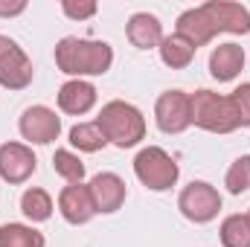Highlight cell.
I'll return each mask as SVG.
<instances>
[{
	"label": "cell",
	"mask_w": 250,
	"mask_h": 247,
	"mask_svg": "<svg viewBox=\"0 0 250 247\" xmlns=\"http://www.w3.org/2000/svg\"><path fill=\"white\" fill-rule=\"evenodd\" d=\"M114 64V47L108 41H90V38H76L67 35L56 44V67L73 76H105Z\"/></svg>",
	"instance_id": "6da1fadb"
},
{
	"label": "cell",
	"mask_w": 250,
	"mask_h": 247,
	"mask_svg": "<svg viewBox=\"0 0 250 247\" xmlns=\"http://www.w3.org/2000/svg\"><path fill=\"white\" fill-rule=\"evenodd\" d=\"M96 123L105 131L108 143H114L117 148H134L140 140H146V117H143V111L134 108L131 102H123V99H114V102L102 105Z\"/></svg>",
	"instance_id": "7a4b0ae2"
},
{
	"label": "cell",
	"mask_w": 250,
	"mask_h": 247,
	"mask_svg": "<svg viewBox=\"0 0 250 247\" xmlns=\"http://www.w3.org/2000/svg\"><path fill=\"white\" fill-rule=\"evenodd\" d=\"M189 117H192V125H198L209 134H230V131L242 128L236 108H233V99L212 93V90H195L189 96Z\"/></svg>",
	"instance_id": "3957f363"
},
{
	"label": "cell",
	"mask_w": 250,
	"mask_h": 247,
	"mask_svg": "<svg viewBox=\"0 0 250 247\" xmlns=\"http://www.w3.org/2000/svg\"><path fill=\"white\" fill-rule=\"evenodd\" d=\"M134 175H137V181L146 186V189H151V192H166V189H172V186L178 184L181 166L175 163V157H172L166 148H160V145H146V148H140L137 157H134Z\"/></svg>",
	"instance_id": "277c9868"
},
{
	"label": "cell",
	"mask_w": 250,
	"mask_h": 247,
	"mask_svg": "<svg viewBox=\"0 0 250 247\" xmlns=\"http://www.w3.org/2000/svg\"><path fill=\"white\" fill-rule=\"evenodd\" d=\"M178 209L192 224H209L221 212V195L207 181H192L189 186H184L178 198Z\"/></svg>",
	"instance_id": "5b68a950"
},
{
	"label": "cell",
	"mask_w": 250,
	"mask_h": 247,
	"mask_svg": "<svg viewBox=\"0 0 250 247\" xmlns=\"http://www.w3.org/2000/svg\"><path fill=\"white\" fill-rule=\"evenodd\" d=\"M18 131L32 145H50L62 134V117L53 108H47V105H32V108H26L21 114Z\"/></svg>",
	"instance_id": "8992f818"
},
{
	"label": "cell",
	"mask_w": 250,
	"mask_h": 247,
	"mask_svg": "<svg viewBox=\"0 0 250 247\" xmlns=\"http://www.w3.org/2000/svg\"><path fill=\"white\" fill-rule=\"evenodd\" d=\"M32 76H35V70H32L29 56L12 38L3 35V44H0V84L6 90H23V87L32 84Z\"/></svg>",
	"instance_id": "52a82bcc"
},
{
	"label": "cell",
	"mask_w": 250,
	"mask_h": 247,
	"mask_svg": "<svg viewBox=\"0 0 250 247\" xmlns=\"http://www.w3.org/2000/svg\"><path fill=\"white\" fill-rule=\"evenodd\" d=\"M154 123L163 134H184L192 117H189V93L184 90H166L154 102Z\"/></svg>",
	"instance_id": "ba28073f"
},
{
	"label": "cell",
	"mask_w": 250,
	"mask_h": 247,
	"mask_svg": "<svg viewBox=\"0 0 250 247\" xmlns=\"http://www.w3.org/2000/svg\"><path fill=\"white\" fill-rule=\"evenodd\" d=\"M35 154L23 143H3L0 145V178L6 184H26L35 175Z\"/></svg>",
	"instance_id": "9c48e42d"
},
{
	"label": "cell",
	"mask_w": 250,
	"mask_h": 247,
	"mask_svg": "<svg viewBox=\"0 0 250 247\" xmlns=\"http://www.w3.org/2000/svg\"><path fill=\"white\" fill-rule=\"evenodd\" d=\"M204 12L209 15L212 26L218 32H233V35H248L250 32V12L242 3L209 0V3H204Z\"/></svg>",
	"instance_id": "30bf717a"
},
{
	"label": "cell",
	"mask_w": 250,
	"mask_h": 247,
	"mask_svg": "<svg viewBox=\"0 0 250 247\" xmlns=\"http://www.w3.org/2000/svg\"><path fill=\"white\" fill-rule=\"evenodd\" d=\"M87 189H90V198H93L96 212H102V215L117 212L125 204V195H128L125 181L120 175H114V172H99V175L87 184Z\"/></svg>",
	"instance_id": "8fae6325"
},
{
	"label": "cell",
	"mask_w": 250,
	"mask_h": 247,
	"mask_svg": "<svg viewBox=\"0 0 250 247\" xmlns=\"http://www.w3.org/2000/svg\"><path fill=\"white\" fill-rule=\"evenodd\" d=\"M59 212L64 215L67 224H87L93 215H96V206H93V198H90V189L87 184H67L59 195Z\"/></svg>",
	"instance_id": "7c38bea8"
},
{
	"label": "cell",
	"mask_w": 250,
	"mask_h": 247,
	"mask_svg": "<svg viewBox=\"0 0 250 247\" xmlns=\"http://www.w3.org/2000/svg\"><path fill=\"white\" fill-rule=\"evenodd\" d=\"M96 105V87L84 79H70L59 87V108L70 117H84Z\"/></svg>",
	"instance_id": "4fadbf2b"
},
{
	"label": "cell",
	"mask_w": 250,
	"mask_h": 247,
	"mask_svg": "<svg viewBox=\"0 0 250 247\" xmlns=\"http://www.w3.org/2000/svg\"><path fill=\"white\" fill-rule=\"evenodd\" d=\"M175 32H178V35H184L195 50H198V47H204V44H209V41L218 35V29L212 26V21H209V15L204 12V6L187 9V12L178 18Z\"/></svg>",
	"instance_id": "5bb4252c"
},
{
	"label": "cell",
	"mask_w": 250,
	"mask_h": 247,
	"mask_svg": "<svg viewBox=\"0 0 250 247\" xmlns=\"http://www.w3.org/2000/svg\"><path fill=\"white\" fill-rule=\"evenodd\" d=\"M125 35L137 50H151V47H160V41H163V23L148 12H137L128 18Z\"/></svg>",
	"instance_id": "9a60e30c"
},
{
	"label": "cell",
	"mask_w": 250,
	"mask_h": 247,
	"mask_svg": "<svg viewBox=\"0 0 250 247\" xmlns=\"http://www.w3.org/2000/svg\"><path fill=\"white\" fill-rule=\"evenodd\" d=\"M245 67V50L239 44H218L209 56V73L218 82H233Z\"/></svg>",
	"instance_id": "2e32d148"
},
{
	"label": "cell",
	"mask_w": 250,
	"mask_h": 247,
	"mask_svg": "<svg viewBox=\"0 0 250 247\" xmlns=\"http://www.w3.org/2000/svg\"><path fill=\"white\" fill-rule=\"evenodd\" d=\"M160 62L166 64V67H172V70H184L192 64L195 59V47L189 44L184 35H178V32H172V35H163V41H160Z\"/></svg>",
	"instance_id": "e0dca14e"
},
{
	"label": "cell",
	"mask_w": 250,
	"mask_h": 247,
	"mask_svg": "<svg viewBox=\"0 0 250 247\" xmlns=\"http://www.w3.org/2000/svg\"><path fill=\"white\" fill-rule=\"evenodd\" d=\"M21 212L32 221V224H41V221H50L53 215V198L47 189H38V186H29L23 195H21Z\"/></svg>",
	"instance_id": "ac0fdd59"
},
{
	"label": "cell",
	"mask_w": 250,
	"mask_h": 247,
	"mask_svg": "<svg viewBox=\"0 0 250 247\" xmlns=\"http://www.w3.org/2000/svg\"><path fill=\"white\" fill-rule=\"evenodd\" d=\"M70 145L79 148V151L93 154V151H102L108 145V137H105V131L99 128L96 120L93 123H79L70 128Z\"/></svg>",
	"instance_id": "d6986e66"
},
{
	"label": "cell",
	"mask_w": 250,
	"mask_h": 247,
	"mask_svg": "<svg viewBox=\"0 0 250 247\" xmlns=\"http://www.w3.org/2000/svg\"><path fill=\"white\" fill-rule=\"evenodd\" d=\"M44 233L29 224H3L0 227V247H44Z\"/></svg>",
	"instance_id": "ffe728a7"
},
{
	"label": "cell",
	"mask_w": 250,
	"mask_h": 247,
	"mask_svg": "<svg viewBox=\"0 0 250 247\" xmlns=\"http://www.w3.org/2000/svg\"><path fill=\"white\" fill-rule=\"evenodd\" d=\"M221 245L224 247H250V221L248 215L233 212L221 221Z\"/></svg>",
	"instance_id": "44dd1931"
},
{
	"label": "cell",
	"mask_w": 250,
	"mask_h": 247,
	"mask_svg": "<svg viewBox=\"0 0 250 247\" xmlns=\"http://www.w3.org/2000/svg\"><path fill=\"white\" fill-rule=\"evenodd\" d=\"M53 169H56V175H62L67 184H82L84 181V163H82V157L73 154V151H67V148H59L53 154Z\"/></svg>",
	"instance_id": "7402d4cb"
},
{
	"label": "cell",
	"mask_w": 250,
	"mask_h": 247,
	"mask_svg": "<svg viewBox=\"0 0 250 247\" xmlns=\"http://www.w3.org/2000/svg\"><path fill=\"white\" fill-rule=\"evenodd\" d=\"M224 186L230 195H242L250 189V154L233 160V166L227 169V178H224Z\"/></svg>",
	"instance_id": "603a6c76"
},
{
	"label": "cell",
	"mask_w": 250,
	"mask_h": 247,
	"mask_svg": "<svg viewBox=\"0 0 250 247\" xmlns=\"http://www.w3.org/2000/svg\"><path fill=\"white\" fill-rule=\"evenodd\" d=\"M230 99H233V108H236L239 125H242V128H250V82L239 84V87L230 93Z\"/></svg>",
	"instance_id": "cb8c5ba5"
},
{
	"label": "cell",
	"mask_w": 250,
	"mask_h": 247,
	"mask_svg": "<svg viewBox=\"0 0 250 247\" xmlns=\"http://www.w3.org/2000/svg\"><path fill=\"white\" fill-rule=\"evenodd\" d=\"M96 3L93 0H62V12L70 18V21H87L96 15Z\"/></svg>",
	"instance_id": "d4e9b609"
},
{
	"label": "cell",
	"mask_w": 250,
	"mask_h": 247,
	"mask_svg": "<svg viewBox=\"0 0 250 247\" xmlns=\"http://www.w3.org/2000/svg\"><path fill=\"white\" fill-rule=\"evenodd\" d=\"M26 12V0H0V18H15Z\"/></svg>",
	"instance_id": "484cf974"
},
{
	"label": "cell",
	"mask_w": 250,
	"mask_h": 247,
	"mask_svg": "<svg viewBox=\"0 0 250 247\" xmlns=\"http://www.w3.org/2000/svg\"><path fill=\"white\" fill-rule=\"evenodd\" d=\"M0 44H3V35H0Z\"/></svg>",
	"instance_id": "4316f807"
},
{
	"label": "cell",
	"mask_w": 250,
	"mask_h": 247,
	"mask_svg": "<svg viewBox=\"0 0 250 247\" xmlns=\"http://www.w3.org/2000/svg\"><path fill=\"white\" fill-rule=\"evenodd\" d=\"M248 221H250V212H248Z\"/></svg>",
	"instance_id": "83f0119b"
}]
</instances>
